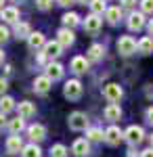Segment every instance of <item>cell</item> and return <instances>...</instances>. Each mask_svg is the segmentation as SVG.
Masks as SVG:
<instances>
[{"label": "cell", "mask_w": 153, "mask_h": 157, "mask_svg": "<svg viewBox=\"0 0 153 157\" xmlns=\"http://www.w3.org/2000/svg\"><path fill=\"white\" fill-rule=\"evenodd\" d=\"M67 126H69L73 132H82V130H88V128H90V126H88V117H86V113H82V111L69 113Z\"/></svg>", "instance_id": "obj_1"}, {"label": "cell", "mask_w": 153, "mask_h": 157, "mask_svg": "<svg viewBox=\"0 0 153 157\" xmlns=\"http://www.w3.org/2000/svg\"><path fill=\"white\" fill-rule=\"evenodd\" d=\"M84 92V86L80 80H67L65 86H63V94L69 98V101H78Z\"/></svg>", "instance_id": "obj_2"}, {"label": "cell", "mask_w": 153, "mask_h": 157, "mask_svg": "<svg viewBox=\"0 0 153 157\" xmlns=\"http://www.w3.org/2000/svg\"><path fill=\"white\" fill-rule=\"evenodd\" d=\"M118 50H120V55L130 57V55H134V52L139 50V42H136L132 36H122L118 40Z\"/></svg>", "instance_id": "obj_3"}, {"label": "cell", "mask_w": 153, "mask_h": 157, "mask_svg": "<svg viewBox=\"0 0 153 157\" xmlns=\"http://www.w3.org/2000/svg\"><path fill=\"white\" fill-rule=\"evenodd\" d=\"M124 138L128 140L130 147H136L143 143V138H145V130H143L141 126H128L126 130H124Z\"/></svg>", "instance_id": "obj_4"}, {"label": "cell", "mask_w": 153, "mask_h": 157, "mask_svg": "<svg viewBox=\"0 0 153 157\" xmlns=\"http://www.w3.org/2000/svg\"><path fill=\"white\" fill-rule=\"evenodd\" d=\"M103 97L109 101V103H118L120 98L124 97V90H122V86L120 84H107L105 88H103Z\"/></svg>", "instance_id": "obj_5"}, {"label": "cell", "mask_w": 153, "mask_h": 157, "mask_svg": "<svg viewBox=\"0 0 153 157\" xmlns=\"http://www.w3.org/2000/svg\"><path fill=\"white\" fill-rule=\"evenodd\" d=\"M57 42H59L63 48H69L71 44L76 42V34H73V29H69V27H61L59 32H57Z\"/></svg>", "instance_id": "obj_6"}, {"label": "cell", "mask_w": 153, "mask_h": 157, "mask_svg": "<svg viewBox=\"0 0 153 157\" xmlns=\"http://www.w3.org/2000/svg\"><path fill=\"white\" fill-rule=\"evenodd\" d=\"M124 140V132L120 130L118 126H109L105 130V143L107 145H111V147H116V145H120Z\"/></svg>", "instance_id": "obj_7"}, {"label": "cell", "mask_w": 153, "mask_h": 157, "mask_svg": "<svg viewBox=\"0 0 153 157\" xmlns=\"http://www.w3.org/2000/svg\"><path fill=\"white\" fill-rule=\"evenodd\" d=\"M27 136H29V140L32 143H40V140H44L46 138V128L42 126V124H32V126H27Z\"/></svg>", "instance_id": "obj_8"}, {"label": "cell", "mask_w": 153, "mask_h": 157, "mask_svg": "<svg viewBox=\"0 0 153 157\" xmlns=\"http://www.w3.org/2000/svg\"><path fill=\"white\" fill-rule=\"evenodd\" d=\"M126 23H128V29H130V32H139V29H143V27H145V23H147V21H145V13H136V11L130 13Z\"/></svg>", "instance_id": "obj_9"}, {"label": "cell", "mask_w": 153, "mask_h": 157, "mask_svg": "<svg viewBox=\"0 0 153 157\" xmlns=\"http://www.w3.org/2000/svg\"><path fill=\"white\" fill-rule=\"evenodd\" d=\"M88 67H90V61L86 59V57H73L71 59V65H69V69L76 75H84V73L88 71Z\"/></svg>", "instance_id": "obj_10"}, {"label": "cell", "mask_w": 153, "mask_h": 157, "mask_svg": "<svg viewBox=\"0 0 153 157\" xmlns=\"http://www.w3.org/2000/svg\"><path fill=\"white\" fill-rule=\"evenodd\" d=\"M84 32H88V34H96L99 29H101V25H103V19L99 17V15H88L86 19H84Z\"/></svg>", "instance_id": "obj_11"}, {"label": "cell", "mask_w": 153, "mask_h": 157, "mask_svg": "<svg viewBox=\"0 0 153 157\" xmlns=\"http://www.w3.org/2000/svg\"><path fill=\"white\" fill-rule=\"evenodd\" d=\"M50 88H53V80L48 75H38L34 80V92L36 94H46Z\"/></svg>", "instance_id": "obj_12"}, {"label": "cell", "mask_w": 153, "mask_h": 157, "mask_svg": "<svg viewBox=\"0 0 153 157\" xmlns=\"http://www.w3.org/2000/svg\"><path fill=\"white\" fill-rule=\"evenodd\" d=\"M71 153L76 157H84L90 153V143L86 140V138H76L73 140V145H71Z\"/></svg>", "instance_id": "obj_13"}, {"label": "cell", "mask_w": 153, "mask_h": 157, "mask_svg": "<svg viewBox=\"0 0 153 157\" xmlns=\"http://www.w3.org/2000/svg\"><path fill=\"white\" fill-rule=\"evenodd\" d=\"M0 19L4 21V23H19V9L17 6H4L2 11H0Z\"/></svg>", "instance_id": "obj_14"}, {"label": "cell", "mask_w": 153, "mask_h": 157, "mask_svg": "<svg viewBox=\"0 0 153 157\" xmlns=\"http://www.w3.org/2000/svg\"><path fill=\"white\" fill-rule=\"evenodd\" d=\"M6 153L9 155H17V153H21L23 151V140H21V136H9L6 138Z\"/></svg>", "instance_id": "obj_15"}, {"label": "cell", "mask_w": 153, "mask_h": 157, "mask_svg": "<svg viewBox=\"0 0 153 157\" xmlns=\"http://www.w3.org/2000/svg\"><path fill=\"white\" fill-rule=\"evenodd\" d=\"M17 113H19V117L29 120V117L36 115V105L32 103V101H21V103L17 105Z\"/></svg>", "instance_id": "obj_16"}, {"label": "cell", "mask_w": 153, "mask_h": 157, "mask_svg": "<svg viewBox=\"0 0 153 157\" xmlns=\"http://www.w3.org/2000/svg\"><path fill=\"white\" fill-rule=\"evenodd\" d=\"M63 73H65L63 65L57 63V61H50V63L46 65V73H44V75H48V78L55 82V80H61V78H63Z\"/></svg>", "instance_id": "obj_17"}, {"label": "cell", "mask_w": 153, "mask_h": 157, "mask_svg": "<svg viewBox=\"0 0 153 157\" xmlns=\"http://www.w3.org/2000/svg\"><path fill=\"white\" fill-rule=\"evenodd\" d=\"M27 46H29L32 50H36V52H38L40 48H44V46H46V40H44V34H40V32H34L32 36L27 38Z\"/></svg>", "instance_id": "obj_18"}, {"label": "cell", "mask_w": 153, "mask_h": 157, "mask_svg": "<svg viewBox=\"0 0 153 157\" xmlns=\"http://www.w3.org/2000/svg\"><path fill=\"white\" fill-rule=\"evenodd\" d=\"M44 55H46L48 59H57L63 55V46H61L57 40H53V42H46V46H44Z\"/></svg>", "instance_id": "obj_19"}, {"label": "cell", "mask_w": 153, "mask_h": 157, "mask_svg": "<svg viewBox=\"0 0 153 157\" xmlns=\"http://www.w3.org/2000/svg\"><path fill=\"white\" fill-rule=\"evenodd\" d=\"M103 113H105V120H109V121H118L122 117V109H120L118 103H109Z\"/></svg>", "instance_id": "obj_20"}, {"label": "cell", "mask_w": 153, "mask_h": 157, "mask_svg": "<svg viewBox=\"0 0 153 157\" xmlns=\"http://www.w3.org/2000/svg\"><path fill=\"white\" fill-rule=\"evenodd\" d=\"M86 57H88V61H101L105 57V46H103V44H90Z\"/></svg>", "instance_id": "obj_21"}, {"label": "cell", "mask_w": 153, "mask_h": 157, "mask_svg": "<svg viewBox=\"0 0 153 157\" xmlns=\"http://www.w3.org/2000/svg\"><path fill=\"white\" fill-rule=\"evenodd\" d=\"M13 34H15L17 38H25V40H27V38L32 36L34 32H32V25H29V23H25V21H19V23L15 25Z\"/></svg>", "instance_id": "obj_22"}, {"label": "cell", "mask_w": 153, "mask_h": 157, "mask_svg": "<svg viewBox=\"0 0 153 157\" xmlns=\"http://www.w3.org/2000/svg\"><path fill=\"white\" fill-rule=\"evenodd\" d=\"M105 19H107L109 25H118L120 19H122V9L120 6H109L107 13H105Z\"/></svg>", "instance_id": "obj_23"}, {"label": "cell", "mask_w": 153, "mask_h": 157, "mask_svg": "<svg viewBox=\"0 0 153 157\" xmlns=\"http://www.w3.org/2000/svg\"><path fill=\"white\" fill-rule=\"evenodd\" d=\"M9 130H11L13 136H19V132H23L25 130V120L23 117H15V120H9Z\"/></svg>", "instance_id": "obj_24"}, {"label": "cell", "mask_w": 153, "mask_h": 157, "mask_svg": "<svg viewBox=\"0 0 153 157\" xmlns=\"http://www.w3.org/2000/svg\"><path fill=\"white\" fill-rule=\"evenodd\" d=\"M13 109H17V105H15V98L9 97V94H4V97H0V113H11Z\"/></svg>", "instance_id": "obj_25"}, {"label": "cell", "mask_w": 153, "mask_h": 157, "mask_svg": "<svg viewBox=\"0 0 153 157\" xmlns=\"http://www.w3.org/2000/svg\"><path fill=\"white\" fill-rule=\"evenodd\" d=\"M86 140L88 143H101V140H105V132L101 128H88L86 130Z\"/></svg>", "instance_id": "obj_26"}, {"label": "cell", "mask_w": 153, "mask_h": 157, "mask_svg": "<svg viewBox=\"0 0 153 157\" xmlns=\"http://www.w3.org/2000/svg\"><path fill=\"white\" fill-rule=\"evenodd\" d=\"M139 52L141 55H151L153 52V38L151 36H145L139 40Z\"/></svg>", "instance_id": "obj_27"}, {"label": "cell", "mask_w": 153, "mask_h": 157, "mask_svg": "<svg viewBox=\"0 0 153 157\" xmlns=\"http://www.w3.org/2000/svg\"><path fill=\"white\" fill-rule=\"evenodd\" d=\"M21 157H42V149L36 145V143H29V145L23 147L21 151Z\"/></svg>", "instance_id": "obj_28"}, {"label": "cell", "mask_w": 153, "mask_h": 157, "mask_svg": "<svg viewBox=\"0 0 153 157\" xmlns=\"http://www.w3.org/2000/svg\"><path fill=\"white\" fill-rule=\"evenodd\" d=\"M61 21H63V25H65V27L73 29L76 25L80 23V15H78V13H65V15L61 17Z\"/></svg>", "instance_id": "obj_29"}, {"label": "cell", "mask_w": 153, "mask_h": 157, "mask_svg": "<svg viewBox=\"0 0 153 157\" xmlns=\"http://www.w3.org/2000/svg\"><path fill=\"white\" fill-rule=\"evenodd\" d=\"M88 6H90L92 15H99V17H101L103 13H107V9H109V6L105 4V0H92V2H90Z\"/></svg>", "instance_id": "obj_30"}, {"label": "cell", "mask_w": 153, "mask_h": 157, "mask_svg": "<svg viewBox=\"0 0 153 157\" xmlns=\"http://www.w3.org/2000/svg\"><path fill=\"white\" fill-rule=\"evenodd\" d=\"M67 147L65 145H61V143H57V145H53L50 147V157H67Z\"/></svg>", "instance_id": "obj_31"}, {"label": "cell", "mask_w": 153, "mask_h": 157, "mask_svg": "<svg viewBox=\"0 0 153 157\" xmlns=\"http://www.w3.org/2000/svg\"><path fill=\"white\" fill-rule=\"evenodd\" d=\"M120 9H122V11L134 13V9H136V0H120Z\"/></svg>", "instance_id": "obj_32"}, {"label": "cell", "mask_w": 153, "mask_h": 157, "mask_svg": "<svg viewBox=\"0 0 153 157\" xmlns=\"http://www.w3.org/2000/svg\"><path fill=\"white\" fill-rule=\"evenodd\" d=\"M141 13L151 15L153 13V0H141Z\"/></svg>", "instance_id": "obj_33"}, {"label": "cell", "mask_w": 153, "mask_h": 157, "mask_svg": "<svg viewBox=\"0 0 153 157\" xmlns=\"http://www.w3.org/2000/svg\"><path fill=\"white\" fill-rule=\"evenodd\" d=\"M9 38H11V29H9L6 25L0 23V44H4V42H6Z\"/></svg>", "instance_id": "obj_34"}, {"label": "cell", "mask_w": 153, "mask_h": 157, "mask_svg": "<svg viewBox=\"0 0 153 157\" xmlns=\"http://www.w3.org/2000/svg\"><path fill=\"white\" fill-rule=\"evenodd\" d=\"M36 6H38L40 11H48V9L53 6V0H36Z\"/></svg>", "instance_id": "obj_35"}, {"label": "cell", "mask_w": 153, "mask_h": 157, "mask_svg": "<svg viewBox=\"0 0 153 157\" xmlns=\"http://www.w3.org/2000/svg\"><path fill=\"white\" fill-rule=\"evenodd\" d=\"M6 88H9V80L0 75V97H4V92H6Z\"/></svg>", "instance_id": "obj_36"}, {"label": "cell", "mask_w": 153, "mask_h": 157, "mask_svg": "<svg viewBox=\"0 0 153 157\" xmlns=\"http://www.w3.org/2000/svg\"><path fill=\"white\" fill-rule=\"evenodd\" d=\"M4 128H9V120H6V115H4V113H0V132H2Z\"/></svg>", "instance_id": "obj_37"}, {"label": "cell", "mask_w": 153, "mask_h": 157, "mask_svg": "<svg viewBox=\"0 0 153 157\" xmlns=\"http://www.w3.org/2000/svg\"><path fill=\"white\" fill-rule=\"evenodd\" d=\"M38 63H40V65H48V57L44 52H38Z\"/></svg>", "instance_id": "obj_38"}, {"label": "cell", "mask_w": 153, "mask_h": 157, "mask_svg": "<svg viewBox=\"0 0 153 157\" xmlns=\"http://www.w3.org/2000/svg\"><path fill=\"white\" fill-rule=\"evenodd\" d=\"M141 157H153V147H149V149L141 151Z\"/></svg>", "instance_id": "obj_39"}, {"label": "cell", "mask_w": 153, "mask_h": 157, "mask_svg": "<svg viewBox=\"0 0 153 157\" xmlns=\"http://www.w3.org/2000/svg\"><path fill=\"white\" fill-rule=\"evenodd\" d=\"M147 121H149V124L153 126V107H149V109H147Z\"/></svg>", "instance_id": "obj_40"}, {"label": "cell", "mask_w": 153, "mask_h": 157, "mask_svg": "<svg viewBox=\"0 0 153 157\" xmlns=\"http://www.w3.org/2000/svg\"><path fill=\"white\" fill-rule=\"evenodd\" d=\"M73 2H76V0H57V4H61V6H69Z\"/></svg>", "instance_id": "obj_41"}, {"label": "cell", "mask_w": 153, "mask_h": 157, "mask_svg": "<svg viewBox=\"0 0 153 157\" xmlns=\"http://www.w3.org/2000/svg\"><path fill=\"white\" fill-rule=\"evenodd\" d=\"M128 157H141V153H136L134 147H130V149H128Z\"/></svg>", "instance_id": "obj_42"}, {"label": "cell", "mask_w": 153, "mask_h": 157, "mask_svg": "<svg viewBox=\"0 0 153 157\" xmlns=\"http://www.w3.org/2000/svg\"><path fill=\"white\" fill-rule=\"evenodd\" d=\"M147 29H149V36H153V19L147 23Z\"/></svg>", "instance_id": "obj_43"}, {"label": "cell", "mask_w": 153, "mask_h": 157, "mask_svg": "<svg viewBox=\"0 0 153 157\" xmlns=\"http://www.w3.org/2000/svg\"><path fill=\"white\" fill-rule=\"evenodd\" d=\"M13 71V65H4V75H9Z\"/></svg>", "instance_id": "obj_44"}, {"label": "cell", "mask_w": 153, "mask_h": 157, "mask_svg": "<svg viewBox=\"0 0 153 157\" xmlns=\"http://www.w3.org/2000/svg\"><path fill=\"white\" fill-rule=\"evenodd\" d=\"M145 92H147V97L151 98L153 97V86H147V90H145Z\"/></svg>", "instance_id": "obj_45"}, {"label": "cell", "mask_w": 153, "mask_h": 157, "mask_svg": "<svg viewBox=\"0 0 153 157\" xmlns=\"http://www.w3.org/2000/svg\"><path fill=\"white\" fill-rule=\"evenodd\" d=\"M76 2H78V4H90L92 0H76Z\"/></svg>", "instance_id": "obj_46"}, {"label": "cell", "mask_w": 153, "mask_h": 157, "mask_svg": "<svg viewBox=\"0 0 153 157\" xmlns=\"http://www.w3.org/2000/svg\"><path fill=\"white\" fill-rule=\"evenodd\" d=\"M4 63V52H2V48H0V65Z\"/></svg>", "instance_id": "obj_47"}, {"label": "cell", "mask_w": 153, "mask_h": 157, "mask_svg": "<svg viewBox=\"0 0 153 157\" xmlns=\"http://www.w3.org/2000/svg\"><path fill=\"white\" fill-rule=\"evenodd\" d=\"M2 9H4V0H0V11H2Z\"/></svg>", "instance_id": "obj_48"}, {"label": "cell", "mask_w": 153, "mask_h": 157, "mask_svg": "<svg viewBox=\"0 0 153 157\" xmlns=\"http://www.w3.org/2000/svg\"><path fill=\"white\" fill-rule=\"evenodd\" d=\"M149 143H151V147H153V134H151V136H149Z\"/></svg>", "instance_id": "obj_49"}, {"label": "cell", "mask_w": 153, "mask_h": 157, "mask_svg": "<svg viewBox=\"0 0 153 157\" xmlns=\"http://www.w3.org/2000/svg\"><path fill=\"white\" fill-rule=\"evenodd\" d=\"M11 2H25V0H11Z\"/></svg>", "instance_id": "obj_50"}, {"label": "cell", "mask_w": 153, "mask_h": 157, "mask_svg": "<svg viewBox=\"0 0 153 157\" xmlns=\"http://www.w3.org/2000/svg\"><path fill=\"white\" fill-rule=\"evenodd\" d=\"M105 2H107V0H105Z\"/></svg>", "instance_id": "obj_51"}]
</instances>
